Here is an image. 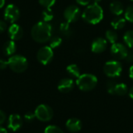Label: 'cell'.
<instances>
[{
	"label": "cell",
	"instance_id": "25",
	"mask_svg": "<svg viewBox=\"0 0 133 133\" xmlns=\"http://www.w3.org/2000/svg\"><path fill=\"white\" fill-rule=\"evenodd\" d=\"M62 42V40L60 37L58 36H55L50 38L49 40V46L51 49H55L58 48Z\"/></svg>",
	"mask_w": 133,
	"mask_h": 133
},
{
	"label": "cell",
	"instance_id": "36",
	"mask_svg": "<svg viewBox=\"0 0 133 133\" xmlns=\"http://www.w3.org/2000/svg\"><path fill=\"white\" fill-rule=\"evenodd\" d=\"M129 77L133 80V65L129 68Z\"/></svg>",
	"mask_w": 133,
	"mask_h": 133
},
{
	"label": "cell",
	"instance_id": "10",
	"mask_svg": "<svg viewBox=\"0 0 133 133\" xmlns=\"http://www.w3.org/2000/svg\"><path fill=\"white\" fill-rule=\"evenodd\" d=\"M19 8L13 5V4H9L5 9V13H4V17L5 20L10 23H14L16 22L19 17Z\"/></svg>",
	"mask_w": 133,
	"mask_h": 133
},
{
	"label": "cell",
	"instance_id": "40",
	"mask_svg": "<svg viewBox=\"0 0 133 133\" xmlns=\"http://www.w3.org/2000/svg\"><path fill=\"white\" fill-rule=\"evenodd\" d=\"M92 1L94 3H96V4H99L101 2V0H92Z\"/></svg>",
	"mask_w": 133,
	"mask_h": 133
},
{
	"label": "cell",
	"instance_id": "12",
	"mask_svg": "<svg viewBox=\"0 0 133 133\" xmlns=\"http://www.w3.org/2000/svg\"><path fill=\"white\" fill-rule=\"evenodd\" d=\"M108 46L107 40L103 38H95L91 44V51L94 53H101L105 51Z\"/></svg>",
	"mask_w": 133,
	"mask_h": 133
},
{
	"label": "cell",
	"instance_id": "18",
	"mask_svg": "<svg viewBox=\"0 0 133 133\" xmlns=\"http://www.w3.org/2000/svg\"><path fill=\"white\" fill-rule=\"evenodd\" d=\"M126 23V19L121 17L119 16H118L117 17H115V19L112 20L111 24L112 26V27L115 30H120L122 28H123L125 25Z\"/></svg>",
	"mask_w": 133,
	"mask_h": 133
},
{
	"label": "cell",
	"instance_id": "34",
	"mask_svg": "<svg viewBox=\"0 0 133 133\" xmlns=\"http://www.w3.org/2000/svg\"><path fill=\"white\" fill-rule=\"evenodd\" d=\"M126 60L129 63H133V51H129L128 55L126 56Z\"/></svg>",
	"mask_w": 133,
	"mask_h": 133
},
{
	"label": "cell",
	"instance_id": "37",
	"mask_svg": "<svg viewBox=\"0 0 133 133\" xmlns=\"http://www.w3.org/2000/svg\"><path fill=\"white\" fill-rule=\"evenodd\" d=\"M129 95L130 98L133 100V86L130 89V90H129Z\"/></svg>",
	"mask_w": 133,
	"mask_h": 133
},
{
	"label": "cell",
	"instance_id": "26",
	"mask_svg": "<svg viewBox=\"0 0 133 133\" xmlns=\"http://www.w3.org/2000/svg\"><path fill=\"white\" fill-rule=\"evenodd\" d=\"M125 18L126 20L133 23V5H129L125 12Z\"/></svg>",
	"mask_w": 133,
	"mask_h": 133
},
{
	"label": "cell",
	"instance_id": "19",
	"mask_svg": "<svg viewBox=\"0 0 133 133\" xmlns=\"http://www.w3.org/2000/svg\"><path fill=\"white\" fill-rule=\"evenodd\" d=\"M68 74L74 78H79L80 76V70L76 64H70L66 67Z\"/></svg>",
	"mask_w": 133,
	"mask_h": 133
},
{
	"label": "cell",
	"instance_id": "4",
	"mask_svg": "<svg viewBox=\"0 0 133 133\" xmlns=\"http://www.w3.org/2000/svg\"><path fill=\"white\" fill-rule=\"evenodd\" d=\"M9 67L16 73H23L28 67L26 58L21 55H12L8 60Z\"/></svg>",
	"mask_w": 133,
	"mask_h": 133
},
{
	"label": "cell",
	"instance_id": "1",
	"mask_svg": "<svg viewBox=\"0 0 133 133\" xmlns=\"http://www.w3.org/2000/svg\"><path fill=\"white\" fill-rule=\"evenodd\" d=\"M52 27L48 22L41 21L35 24L31 29L33 39L39 43H45L51 38Z\"/></svg>",
	"mask_w": 133,
	"mask_h": 133
},
{
	"label": "cell",
	"instance_id": "5",
	"mask_svg": "<svg viewBox=\"0 0 133 133\" xmlns=\"http://www.w3.org/2000/svg\"><path fill=\"white\" fill-rule=\"evenodd\" d=\"M122 71V64L117 60H110L105 63L104 66V72L109 78H118Z\"/></svg>",
	"mask_w": 133,
	"mask_h": 133
},
{
	"label": "cell",
	"instance_id": "41",
	"mask_svg": "<svg viewBox=\"0 0 133 133\" xmlns=\"http://www.w3.org/2000/svg\"><path fill=\"white\" fill-rule=\"evenodd\" d=\"M131 1H133V0H131Z\"/></svg>",
	"mask_w": 133,
	"mask_h": 133
},
{
	"label": "cell",
	"instance_id": "16",
	"mask_svg": "<svg viewBox=\"0 0 133 133\" xmlns=\"http://www.w3.org/2000/svg\"><path fill=\"white\" fill-rule=\"evenodd\" d=\"M16 50V42L13 40H9L6 42L3 45V53L5 55L8 56H12Z\"/></svg>",
	"mask_w": 133,
	"mask_h": 133
},
{
	"label": "cell",
	"instance_id": "23",
	"mask_svg": "<svg viewBox=\"0 0 133 133\" xmlns=\"http://www.w3.org/2000/svg\"><path fill=\"white\" fill-rule=\"evenodd\" d=\"M70 23L69 22H63L60 25V31L65 35V36H70L71 34H72V29L70 27V25H69Z\"/></svg>",
	"mask_w": 133,
	"mask_h": 133
},
{
	"label": "cell",
	"instance_id": "24",
	"mask_svg": "<svg viewBox=\"0 0 133 133\" xmlns=\"http://www.w3.org/2000/svg\"><path fill=\"white\" fill-rule=\"evenodd\" d=\"M54 17V14L52 10L50 8H46L42 12V19L44 22H49L51 21Z\"/></svg>",
	"mask_w": 133,
	"mask_h": 133
},
{
	"label": "cell",
	"instance_id": "7",
	"mask_svg": "<svg viewBox=\"0 0 133 133\" xmlns=\"http://www.w3.org/2000/svg\"><path fill=\"white\" fill-rule=\"evenodd\" d=\"M53 50L50 46H43L37 53V59L43 65L48 64L53 59Z\"/></svg>",
	"mask_w": 133,
	"mask_h": 133
},
{
	"label": "cell",
	"instance_id": "39",
	"mask_svg": "<svg viewBox=\"0 0 133 133\" xmlns=\"http://www.w3.org/2000/svg\"><path fill=\"white\" fill-rule=\"evenodd\" d=\"M5 0H0V9H1L2 7H3V6H4V5H5Z\"/></svg>",
	"mask_w": 133,
	"mask_h": 133
},
{
	"label": "cell",
	"instance_id": "22",
	"mask_svg": "<svg viewBox=\"0 0 133 133\" xmlns=\"http://www.w3.org/2000/svg\"><path fill=\"white\" fill-rule=\"evenodd\" d=\"M105 37H106V40L111 44L115 43L118 40V34L114 30L107 31L105 34Z\"/></svg>",
	"mask_w": 133,
	"mask_h": 133
},
{
	"label": "cell",
	"instance_id": "31",
	"mask_svg": "<svg viewBox=\"0 0 133 133\" xmlns=\"http://www.w3.org/2000/svg\"><path fill=\"white\" fill-rule=\"evenodd\" d=\"M6 120V114L3 111L0 110V125L4 124V122Z\"/></svg>",
	"mask_w": 133,
	"mask_h": 133
},
{
	"label": "cell",
	"instance_id": "32",
	"mask_svg": "<svg viewBox=\"0 0 133 133\" xmlns=\"http://www.w3.org/2000/svg\"><path fill=\"white\" fill-rule=\"evenodd\" d=\"M6 23L4 20H0V33H2L6 30Z\"/></svg>",
	"mask_w": 133,
	"mask_h": 133
},
{
	"label": "cell",
	"instance_id": "30",
	"mask_svg": "<svg viewBox=\"0 0 133 133\" xmlns=\"http://www.w3.org/2000/svg\"><path fill=\"white\" fill-rule=\"evenodd\" d=\"M36 118V115H35V113H33V112H27L24 115V119L26 122H31L34 120V118Z\"/></svg>",
	"mask_w": 133,
	"mask_h": 133
},
{
	"label": "cell",
	"instance_id": "33",
	"mask_svg": "<svg viewBox=\"0 0 133 133\" xmlns=\"http://www.w3.org/2000/svg\"><path fill=\"white\" fill-rule=\"evenodd\" d=\"M7 67H9L8 61H5L3 60H0V70H5Z\"/></svg>",
	"mask_w": 133,
	"mask_h": 133
},
{
	"label": "cell",
	"instance_id": "28",
	"mask_svg": "<svg viewBox=\"0 0 133 133\" xmlns=\"http://www.w3.org/2000/svg\"><path fill=\"white\" fill-rule=\"evenodd\" d=\"M44 133H64L63 131L56 125H48L46 127Z\"/></svg>",
	"mask_w": 133,
	"mask_h": 133
},
{
	"label": "cell",
	"instance_id": "21",
	"mask_svg": "<svg viewBox=\"0 0 133 133\" xmlns=\"http://www.w3.org/2000/svg\"><path fill=\"white\" fill-rule=\"evenodd\" d=\"M124 42L125 45L129 47V48H133V31H128L125 33L123 36Z\"/></svg>",
	"mask_w": 133,
	"mask_h": 133
},
{
	"label": "cell",
	"instance_id": "14",
	"mask_svg": "<svg viewBox=\"0 0 133 133\" xmlns=\"http://www.w3.org/2000/svg\"><path fill=\"white\" fill-rule=\"evenodd\" d=\"M8 34L9 37L11 38V40H19L23 37V31L22 27L16 24H12L8 29Z\"/></svg>",
	"mask_w": 133,
	"mask_h": 133
},
{
	"label": "cell",
	"instance_id": "17",
	"mask_svg": "<svg viewBox=\"0 0 133 133\" xmlns=\"http://www.w3.org/2000/svg\"><path fill=\"white\" fill-rule=\"evenodd\" d=\"M110 11L116 16H120L124 12V6L121 2L114 1L110 4Z\"/></svg>",
	"mask_w": 133,
	"mask_h": 133
},
{
	"label": "cell",
	"instance_id": "20",
	"mask_svg": "<svg viewBox=\"0 0 133 133\" xmlns=\"http://www.w3.org/2000/svg\"><path fill=\"white\" fill-rule=\"evenodd\" d=\"M128 92V86L125 83H117L115 89V95L125 96Z\"/></svg>",
	"mask_w": 133,
	"mask_h": 133
},
{
	"label": "cell",
	"instance_id": "11",
	"mask_svg": "<svg viewBox=\"0 0 133 133\" xmlns=\"http://www.w3.org/2000/svg\"><path fill=\"white\" fill-rule=\"evenodd\" d=\"M23 119L19 114H11L8 119V128L13 131H18L23 126Z\"/></svg>",
	"mask_w": 133,
	"mask_h": 133
},
{
	"label": "cell",
	"instance_id": "15",
	"mask_svg": "<svg viewBox=\"0 0 133 133\" xmlns=\"http://www.w3.org/2000/svg\"><path fill=\"white\" fill-rule=\"evenodd\" d=\"M65 126L71 132H78L82 129V122L77 118H70L66 122Z\"/></svg>",
	"mask_w": 133,
	"mask_h": 133
},
{
	"label": "cell",
	"instance_id": "9",
	"mask_svg": "<svg viewBox=\"0 0 133 133\" xmlns=\"http://www.w3.org/2000/svg\"><path fill=\"white\" fill-rule=\"evenodd\" d=\"M80 9L75 5H69L64 11V17L69 23H74L80 16Z\"/></svg>",
	"mask_w": 133,
	"mask_h": 133
},
{
	"label": "cell",
	"instance_id": "3",
	"mask_svg": "<svg viewBox=\"0 0 133 133\" xmlns=\"http://www.w3.org/2000/svg\"><path fill=\"white\" fill-rule=\"evenodd\" d=\"M78 88L83 92H89L93 90L97 85V78L92 74H80L76 80Z\"/></svg>",
	"mask_w": 133,
	"mask_h": 133
},
{
	"label": "cell",
	"instance_id": "27",
	"mask_svg": "<svg viewBox=\"0 0 133 133\" xmlns=\"http://www.w3.org/2000/svg\"><path fill=\"white\" fill-rule=\"evenodd\" d=\"M117 85V82L114 80H110L107 83V91L111 95H115V86Z\"/></svg>",
	"mask_w": 133,
	"mask_h": 133
},
{
	"label": "cell",
	"instance_id": "8",
	"mask_svg": "<svg viewBox=\"0 0 133 133\" xmlns=\"http://www.w3.org/2000/svg\"><path fill=\"white\" fill-rule=\"evenodd\" d=\"M111 55L117 60H125L128 55L129 50L127 47L122 43H114L111 47Z\"/></svg>",
	"mask_w": 133,
	"mask_h": 133
},
{
	"label": "cell",
	"instance_id": "29",
	"mask_svg": "<svg viewBox=\"0 0 133 133\" xmlns=\"http://www.w3.org/2000/svg\"><path fill=\"white\" fill-rule=\"evenodd\" d=\"M55 1L56 0H38L39 3L45 8L51 7L55 3Z\"/></svg>",
	"mask_w": 133,
	"mask_h": 133
},
{
	"label": "cell",
	"instance_id": "35",
	"mask_svg": "<svg viewBox=\"0 0 133 133\" xmlns=\"http://www.w3.org/2000/svg\"><path fill=\"white\" fill-rule=\"evenodd\" d=\"M92 0H76V2L80 5H87Z\"/></svg>",
	"mask_w": 133,
	"mask_h": 133
},
{
	"label": "cell",
	"instance_id": "6",
	"mask_svg": "<svg viewBox=\"0 0 133 133\" xmlns=\"http://www.w3.org/2000/svg\"><path fill=\"white\" fill-rule=\"evenodd\" d=\"M35 115L36 118L41 121V122H49L51 120V118H53V110L51 109V107H49L48 105L46 104H41L39 105L35 111Z\"/></svg>",
	"mask_w": 133,
	"mask_h": 133
},
{
	"label": "cell",
	"instance_id": "13",
	"mask_svg": "<svg viewBox=\"0 0 133 133\" xmlns=\"http://www.w3.org/2000/svg\"><path fill=\"white\" fill-rule=\"evenodd\" d=\"M74 88V82L69 78H62L58 84V89L62 93L71 92Z\"/></svg>",
	"mask_w": 133,
	"mask_h": 133
},
{
	"label": "cell",
	"instance_id": "2",
	"mask_svg": "<svg viewBox=\"0 0 133 133\" xmlns=\"http://www.w3.org/2000/svg\"><path fill=\"white\" fill-rule=\"evenodd\" d=\"M83 19L88 24H97L104 18V11L99 4L93 3L87 5L82 13Z\"/></svg>",
	"mask_w": 133,
	"mask_h": 133
},
{
	"label": "cell",
	"instance_id": "38",
	"mask_svg": "<svg viewBox=\"0 0 133 133\" xmlns=\"http://www.w3.org/2000/svg\"><path fill=\"white\" fill-rule=\"evenodd\" d=\"M0 133H8V132H7V130L5 128L0 126Z\"/></svg>",
	"mask_w": 133,
	"mask_h": 133
}]
</instances>
